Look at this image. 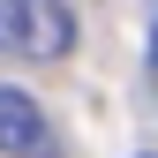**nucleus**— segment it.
<instances>
[{"label": "nucleus", "instance_id": "f257e3e1", "mask_svg": "<svg viewBox=\"0 0 158 158\" xmlns=\"http://www.w3.org/2000/svg\"><path fill=\"white\" fill-rule=\"evenodd\" d=\"M0 45L23 60H68V45H75L68 0H0Z\"/></svg>", "mask_w": 158, "mask_h": 158}, {"label": "nucleus", "instance_id": "f03ea898", "mask_svg": "<svg viewBox=\"0 0 158 158\" xmlns=\"http://www.w3.org/2000/svg\"><path fill=\"white\" fill-rule=\"evenodd\" d=\"M0 158H60V135H53L45 106L15 83H0Z\"/></svg>", "mask_w": 158, "mask_h": 158}, {"label": "nucleus", "instance_id": "7ed1b4c3", "mask_svg": "<svg viewBox=\"0 0 158 158\" xmlns=\"http://www.w3.org/2000/svg\"><path fill=\"white\" fill-rule=\"evenodd\" d=\"M151 60H158V45H151Z\"/></svg>", "mask_w": 158, "mask_h": 158}, {"label": "nucleus", "instance_id": "20e7f679", "mask_svg": "<svg viewBox=\"0 0 158 158\" xmlns=\"http://www.w3.org/2000/svg\"><path fill=\"white\" fill-rule=\"evenodd\" d=\"M143 158H151V151H143Z\"/></svg>", "mask_w": 158, "mask_h": 158}]
</instances>
